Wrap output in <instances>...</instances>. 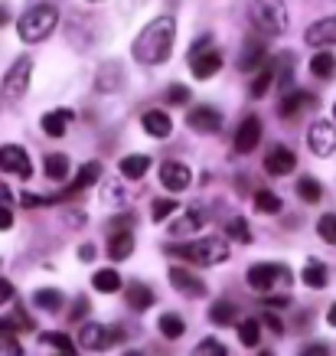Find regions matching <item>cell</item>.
<instances>
[{
	"label": "cell",
	"instance_id": "cell-41",
	"mask_svg": "<svg viewBox=\"0 0 336 356\" xmlns=\"http://www.w3.org/2000/svg\"><path fill=\"white\" fill-rule=\"evenodd\" d=\"M46 343L56 346L59 353H76V346H78V343H72L65 334H46Z\"/></svg>",
	"mask_w": 336,
	"mask_h": 356
},
{
	"label": "cell",
	"instance_id": "cell-55",
	"mask_svg": "<svg viewBox=\"0 0 336 356\" xmlns=\"http://www.w3.org/2000/svg\"><path fill=\"white\" fill-rule=\"evenodd\" d=\"M326 324H330V327H336V304H333V307H330V311H326Z\"/></svg>",
	"mask_w": 336,
	"mask_h": 356
},
{
	"label": "cell",
	"instance_id": "cell-42",
	"mask_svg": "<svg viewBox=\"0 0 336 356\" xmlns=\"http://www.w3.org/2000/svg\"><path fill=\"white\" fill-rule=\"evenodd\" d=\"M176 206H180V203H174V200H157V203H153L151 219H153V222H163V219L170 216V213H174Z\"/></svg>",
	"mask_w": 336,
	"mask_h": 356
},
{
	"label": "cell",
	"instance_id": "cell-2",
	"mask_svg": "<svg viewBox=\"0 0 336 356\" xmlns=\"http://www.w3.org/2000/svg\"><path fill=\"white\" fill-rule=\"evenodd\" d=\"M167 255H176V259L190 261V265H222L228 261V242L219 236H206V238H196V242H186V245H167Z\"/></svg>",
	"mask_w": 336,
	"mask_h": 356
},
{
	"label": "cell",
	"instance_id": "cell-18",
	"mask_svg": "<svg viewBox=\"0 0 336 356\" xmlns=\"http://www.w3.org/2000/svg\"><path fill=\"white\" fill-rule=\"evenodd\" d=\"M297 167V154L291 151V147H271L268 151V157H264V170L271 173V177H287V173Z\"/></svg>",
	"mask_w": 336,
	"mask_h": 356
},
{
	"label": "cell",
	"instance_id": "cell-22",
	"mask_svg": "<svg viewBox=\"0 0 336 356\" xmlns=\"http://www.w3.org/2000/svg\"><path fill=\"white\" fill-rule=\"evenodd\" d=\"M141 124H144V131H147L151 138H170V131H174V121H170V115H163L160 108L144 111Z\"/></svg>",
	"mask_w": 336,
	"mask_h": 356
},
{
	"label": "cell",
	"instance_id": "cell-12",
	"mask_svg": "<svg viewBox=\"0 0 336 356\" xmlns=\"http://www.w3.org/2000/svg\"><path fill=\"white\" fill-rule=\"evenodd\" d=\"M160 184H163V190H170V193H183V190H190V184H193V173H190L186 163L167 161V163H160Z\"/></svg>",
	"mask_w": 336,
	"mask_h": 356
},
{
	"label": "cell",
	"instance_id": "cell-4",
	"mask_svg": "<svg viewBox=\"0 0 336 356\" xmlns=\"http://www.w3.org/2000/svg\"><path fill=\"white\" fill-rule=\"evenodd\" d=\"M249 13H251V23L264 36H281L287 30V7L281 0H251Z\"/></svg>",
	"mask_w": 336,
	"mask_h": 356
},
{
	"label": "cell",
	"instance_id": "cell-31",
	"mask_svg": "<svg viewBox=\"0 0 336 356\" xmlns=\"http://www.w3.org/2000/svg\"><path fill=\"white\" fill-rule=\"evenodd\" d=\"M310 72H314L317 79H333L336 76V56L320 49V53L310 59Z\"/></svg>",
	"mask_w": 336,
	"mask_h": 356
},
{
	"label": "cell",
	"instance_id": "cell-39",
	"mask_svg": "<svg viewBox=\"0 0 336 356\" xmlns=\"http://www.w3.org/2000/svg\"><path fill=\"white\" fill-rule=\"evenodd\" d=\"M317 232H320V238H324L326 245H336V213H326V216H320V222H317Z\"/></svg>",
	"mask_w": 336,
	"mask_h": 356
},
{
	"label": "cell",
	"instance_id": "cell-56",
	"mask_svg": "<svg viewBox=\"0 0 336 356\" xmlns=\"http://www.w3.org/2000/svg\"><path fill=\"white\" fill-rule=\"evenodd\" d=\"M3 23H10V10H7V7H0V26H3Z\"/></svg>",
	"mask_w": 336,
	"mask_h": 356
},
{
	"label": "cell",
	"instance_id": "cell-3",
	"mask_svg": "<svg viewBox=\"0 0 336 356\" xmlns=\"http://www.w3.org/2000/svg\"><path fill=\"white\" fill-rule=\"evenodd\" d=\"M56 23H59V10L49 7V3H36L20 17L17 33H20L23 43H43L46 36H53Z\"/></svg>",
	"mask_w": 336,
	"mask_h": 356
},
{
	"label": "cell",
	"instance_id": "cell-30",
	"mask_svg": "<svg viewBox=\"0 0 336 356\" xmlns=\"http://www.w3.org/2000/svg\"><path fill=\"white\" fill-rule=\"evenodd\" d=\"M203 222H206V213H203V209H190L186 216H180L174 226H170V232H174V236H190V232H196Z\"/></svg>",
	"mask_w": 336,
	"mask_h": 356
},
{
	"label": "cell",
	"instance_id": "cell-46",
	"mask_svg": "<svg viewBox=\"0 0 336 356\" xmlns=\"http://www.w3.org/2000/svg\"><path fill=\"white\" fill-rule=\"evenodd\" d=\"M92 311V304H88V298H76V304H72V311H69V317L72 321H82L85 314Z\"/></svg>",
	"mask_w": 336,
	"mask_h": 356
},
{
	"label": "cell",
	"instance_id": "cell-1",
	"mask_svg": "<svg viewBox=\"0 0 336 356\" xmlns=\"http://www.w3.org/2000/svg\"><path fill=\"white\" fill-rule=\"evenodd\" d=\"M174 40H176L174 17H157V20H151L137 36H134L131 56H134L141 65H160L170 59V53H174Z\"/></svg>",
	"mask_w": 336,
	"mask_h": 356
},
{
	"label": "cell",
	"instance_id": "cell-7",
	"mask_svg": "<svg viewBox=\"0 0 336 356\" xmlns=\"http://www.w3.org/2000/svg\"><path fill=\"white\" fill-rule=\"evenodd\" d=\"M30 76H33L30 56H20V59L7 69V76H3V95L10 98V102H20V98L26 95V88H30Z\"/></svg>",
	"mask_w": 336,
	"mask_h": 356
},
{
	"label": "cell",
	"instance_id": "cell-37",
	"mask_svg": "<svg viewBox=\"0 0 336 356\" xmlns=\"http://www.w3.org/2000/svg\"><path fill=\"white\" fill-rule=\"evenodd\" d=\"M297 196H301L304 203H320V196H324V186L317 184L314 177H304V180H297Z\"/></svg>",
	"mask_w": 336,
	"mask_h": 356
},
{
	"label": "cell",
	"instance_id": "cell-5",
	"mask_svg": "<svg viewBox=\"0 0 336 356\" xmlns=\"http://www.w3.org/2000/svg\"><path fill=\"white\" fill-rule=\"evenodd\" d=\"M291 268H284V265H251L249 275H245V281H249V288L251 291H258V294H271L278 284H291Z\"/></svg>",
	"mask_w": 336,
	"mask_h": 356
},
{
	"label": "cell",
	"instance_id": "cell-52",
	"mask_svg": "<svg viewBox=\"0 0 336 356\" xmlns=\"http://www.w3.org/2000/svg\"><path fill=\"white\" fill-rule=\"evenodd\" d=\"M330 353V346L326 343H314V346H307V356H326Z\"/></svg>",
	"mask_w": 336,
	"mask_h": 356
},
{
	"label": "cell",
	"instance_id": "cell-38",
	"mask_svg": "<svg viewBox=\"0 0 336 356\" xmlns=\"http://www.w3.org/2000/svg\"><path fill=\"white\" fill-rule=\"evenodd\" d=\"M239 340L245 346H258V340H261V324L258 321H242L239 324Z\"/></svg>",
	"mask_w": 336,
	"mask_h": 356
},
{
	"label": "cell",
	"instance_id": "cell-24",
	"mask_svg": "<svg viewBox=\"0 0 336 356\" xmlns=\"http://www.w3.org/2000/svg\"><path fill=\"white\" fill-rule=\"evenodd\" d=\"M274 82H278V59H268V63L258 69L255 82H251V98H264Z\"/></svg>",
	"mask_w": 336,
	"mask_h": 356
},
{
	"label": "cell",
	"instance_id": "cell-16",
	"mask_svg": "<svg viewBox=\"0 0 336 356\" xmlns=\"http://www.w3.org/2000/svg\"><path fill=\"white\" fill-rule=\"evenodd\" d=\"M261 140V121L255 118V115H249V118L239 124V131H235V154H251L255 147H258Z\"/></svg>",
	"mask_w": 336,
	"mask_h": 356
},
{
	"label": "cell",
	"instance_id": "cell-25",
	"mask_svg": "<svg viewBox=\"0 0 336 356\" xmlns=\"http://www.w3.org/2000/svg\"><path fill=\"white\" fill-rule=\"evenodd\" d=\"M118 170L124 180H141L144 173L151 170V157H147V154H131V157H124V161L118 163Z\"/></svg>",
	"mask_w": 336,
	"mask_h": 356
},
{
	"label": "cell",
	"instance_id": "cell-10",
	"mask_svg": "<svg viewBox=\"0 0 336 356\" xmlns=\"http://www.w3.org/2000/svg\"><path fill=\"white\" fill-rule=\"evenodd\" d=\"M98 180H101V163H98V161L82 163V167H78V173H76V180L65 186V190L56 196V200H59V203H69V200H76L78 193H85L88 186L98 184Z\"/></svg>",
	"mask_w": 336,
	"mask_h": 356
},
{
	"label": "cell",
	"instance_id": "cell-6",
	"mask_svg": "<svg viewBox=\"0 0 336 356\" xmlns=\"http://www.w3.org/2000/svg\"><path fill=\"white\" fill-rule=\"evenodd\" d=\"M190 69H193V76L203 79V82L212 79L219 69H222V53H219V49H209L206 36L193 46V53H190Z\"/></svg>",
	"mask_w": 336,
	"mask_h": 356
},
{
	"label": "cell",
	"instance_id": "cell-8",
	"mask_svg": "<svg viewBox=\"0 0 336 356\" xmlns=\"http://www.w3.org/2000/svg\"><path fill=\"white\" fill-rule=\"evenodd\" d=\"M0 170L13 173V177H20V180H30L33 177L30 154L23 151L20 144H3V147H0Z\"/></svg>",
	"mask_w": 336,
	"mask_h": 356
},
{
	"label": "cell",
	"instance_id": "cell-48",
	"mask_svg": "<svg viewBox=\"0 0 336 356\" xmlns=\"http://www.w3.org/2000/svg\"><path fill=\"white\" fill-rule=\"evenodd\" d=\"M131 226H134V216H131V213H124V216H118V219H111L108 222L111 232H115V229H131Z\"/></svg>",
	"mask_w": 336,
	"mask_h": 356
},
{
	"label": "cell",
	"instance_id": "cell-40",
	"mask_svg": "<svg viewBox=\"0 0 336 356\" xmlns=\"http://www.w3.org/2000/svg\"><path fill=\"white\" fill-rule=\"evenodd\" d=\"M228 236L235 238V242H245V245H249V242H251L249 222H245V219H232V222H228Z\"/></svg>",
	"mask_w": 336,
	"mask_h": 356
},
{
	"label": "cell",
	"instance_id": "cell-34",
	"mask_svg": "<svg viewBox=\"0 0 336 356\" xmlns=\"http://www.w3.org/2000/svg\"><path fill=\"white\" fill-rule=\"evenodd\" d=\"M46 177L49 180H65L69 177V157L65 154H46Z\"/></svg>",
	"mask_w": 336,
	"mask_h": 356
},
{
	"label": "cell",
	"instance_id": "cell-50",
	"mask_svg": "<svg viewBox=\"0 0 336 356\" xmlns=\"http://www.w3.org/2000/svg\"><path fill=\"white\" fill-rule=\"evenodd\" d=\"M261 324H264V327H271L274 334H284V324L278 321V317H274V314H264V317H261Z\"/></svg>",
	"mask_w": 336,
	"mask_h": 356
},
{
	"label": "cell",
	"instance_id": "cell-57",
	"mask_svg": "<svg viewBox=\"0 0 336 356\" xmlns=\"http://www.w3.org/2000/svg\"><path fill=\"white\" fill-rule=\"evenodd\" d=\"M333 118H336V108H333Z\"/></svg>",
	"mask_w": 336,
	"mask_h": 356
},
{
	"label": "cell",
	"instance_id": "cell-29",
	"mask_svg": "<svg viewBox=\"0 0 336 356\" xmlns=\"http://www.w3.org/2000/svg\"><path fill=\"white\" fill-rule=\"evenodd\" d=\"M92 284H95L98 294H115V291H121V275L115 268H101L92 275Z\"/></svg>",
	"mask_w": 336,
	"mask_h": 356
},
{
	"label": "cell",
	"instance_id": "cell-43",
	"mask_svg": "<svg viewBox=\"0 0 336 356\" xmlns=\"http://www.w3.org/2000/svg\"><path fill=\"white\" fill-rule=\"evenodd\" d=\"M167 102H170V105H186V102H190V88L186 86H170L167 88Z\"/></svg>",
	"mask_w": 336,
	"mask_h": 356
},
{
	"label": "cell",
	"instance_id": "cell-47",
	"mask_svg": "<svg viewBox=\"0 0 336 356\" xmlns=\"http://www.w3.org/2000/svg\"><path fill=\"white\" fill-rule=\"evenodd\" d=\"M13 226V213L7 203H0V232H7V229Z\"/></svg>",
	"mask_w": 336,
	"mask_h": 356
},
{
	"label": "cell",
	"instance_id": "cell-26",
	"mask_svg": "<svg viewBox=\"0 0 336 356\" xmlns=\"http://www.w3.org/2000/svg\"><path fill=\"white\" fill-rule=\"evenodd\" d=\"M301 281H304L307 288H314V291H320V288H326V281H330V271H326L324 261H307L304 271H301Z\"/></svg>",
	"mask_w": 336,
	"mask_h": 356
},
{
	"label": "cell",
	"instance_id": "cell-35",
	"mask_svg": "<svg viewBox=\"0 0 336 356\" xmlns=\"http://www.w3.org/2000/svg\"><path fill=\"white\" fill-rule=\"evenodd\" d=\"M157 327H160V334L167 337V340H180L183 330H186V324H183V317H180V314H163Z\"/></svg>",
	"mask_w": 336,
	"mask_h": 356
},
{
	"label": "cell",
	"instance_id": "cell-11",
	"mask_svg": "<svg viewBox=\"0 0 336 356\" xmlns=\"http://www.w3.org/2000/svg\"><path fill=\"white\" fill-rule=\"evenodd\" d=\"M317 108V95L314 92H284L281 105H278V115L284 121H297L304 111Z\"/></svg>",
	"mask_w": 336,
	"mask_h": 356
},
{
	"label": "cell",
	"instance_id": "cell-33",
	"mask_svg": "<svg viewBox=\"0 0 336 356\" xmlns=\"http://www.w3.org/2000/svg\"><path fill=\"white\" fill-rule=\"evenodd\" d=\"M255 209L264 213V216H278L281 213V196L271 193V190H258L255 193Z\"/></svg>",
	"mask_w": 336,
	"mask_h": 356
},
{
	"label": "cell",
	"instance_id": "cell-23",
	"mask_svg": "<svg viewBox=\"0 0 336 356\" xmlns=\"http://www.w3.org/2000/svg\"><path fill=\"white\" fill-rule=\"evenodd\" d=\"M98 92H118L121 86H124V69H121V63H105L101 69H98V79H95Z\"/></svg>",
	"mask_w": 336,
	"mask_h": 356
},
{
	"label": "cell",
	"instance_id": "cell-28",
	"mask_svg": "<svg viewBox=\"0 0 336 356\" xmlns=\"http://www.w3.org/2000/svg\"><path fill=\"white\" fill-rule=\"evenodd\" d=\"M124 301H128L131 311H147V307L153 304V291L147 288V284H137V281H134L128 291H124Z\"/></svg>",
	"mask_w": 336,
	"mask_h": 356
},
{
	"label": "cell",
	"instance_id": "cell-32",
	"mask_svg": "<svg viewBox=\"0 0 336 356\" xmlns=\"http://www.w3.org/2000/svg\"><path fill=\"white\" fill-rule=\"evenodd\" d=\"M33 304L43 307V311H59L62 307V291L59 288H40V291H33Z\"/></svg>",
	"mask_w": 336,
	"mask_h": 356
},
{
	"label": "cell",
	"instance_id": "cell-17",
	"mask_svg": "<svg viewBox=\"0 0 336 356\" xmlns=\"http://www.w3.org/2000/svg\"><path fill=\"white\" fill-rule=\"evenodd\" d=\"M264 63H268L264 40H261V36H249V40H245V53L239 56V69L242 72H258Z\"/></svg>",
	"mask_w": 336,
	"mask_h": 356
},
{
	"label": "cell",
	"instance_id": "cell-51",
	"mask_svg": "<svg viewBox=\"0 0 336 356\" xmlns=\"http://www.w3.org/2000/svg\"><path fill=\"white\" fill-rule=\"evenodd\" d=\"M78 259H82V261H92V259H95V245H92V242L78 245Z\"/></svg>",
	"mask_w": 336,
	"mask_h": 356
},
{
	"label": "cell",
	"instance_id": "cell-13",
	"mask_svg": "<svg viewBox=\"0 0 336 356\" xmlns=\"http://www.w3.org/2000/svg\"><path fill=\"white\" fill-rule=\"evenodd\" d=\"M76 343L82 346V350H95V353H101V350H108V346L115 343V330H111V327H101V324H85L82 330H78Z\"/></svg>",
	"mask_w": 336,
	"mask_h": 356
},
{
	"label": "cell",
	"instance_id": "cell-49",
	"mask_svg": "<svg viewBox=\"0 0 336 356\" xmlns=\"http://www.w3.org/2000/svg\"><path fill=\"white\" fill-rule=\"evenodd\" d=\"M13 294H17V291H13V284H10V281H7V278H0V304L13 301Z\"/></svg>",
	"mask_w": 336,
	"mask_h": 356
},
{
	"label": "cell",
	"instance_id": "cell-14",
	"mask_svg": "<svg viewBox=\"0 0 336 356\" xmlns=\"http://www.w3.org/2000/svg\"><path fill=\"white\" fill-rule=\"evenodd\" d=\"M186 124L193 131H199V134H219L222 131V115L216 108H209V105H196L186 115Z\"/></svg>",
	"mask_w": 336,
	"mask_h": 356
},
{
	"label": "cell",
	"instance_id": "cell-54",
	"mask_svg": "<svg viewBox=\"0 0 336 356\" xmlns=\"http://www.w3.org/2000/svg\"><path fill=\"white\" fill-rule=\"evenodd\" d=\"M268 304L271 307H287V298H268Z\"/></svg>",
	"mask_w": 336,
	"mask_h": 356
},
{
	"label": "cell",
	"instance_id": "cell-44",
	"mask_svg": "<svg viewBox=\"0 0 336 356\" xmlns=\"http://www.w3.org/2000/svg\"><path fill=\"white\" fill-rule=\"evenodd\" d=\"M196 353H199V356H206V353L226 356V353H228V350H226V346H222V343H219V340H203V343L196 346Z\"/></svg>",
	"mask_w": 336,
	"mask_h": 356
},
{
	"label": "cell",
	"instance_id": "cell-53",
	"mask_svg": "<svg viewBox=\"0 0 336 356\" xmlns=\"http://www.w3.org/2000/svg\"><path fill=\"white\" fill-rule=\"evenodd\" d=\"M10 200H13L10 186H7V184H0V203H7V206H10Z\"/></svg>",
	"mask_w": 336,
	"mask_h": 356
},
{
	"label": "cell",
	"instance_id": "cell-19",
	"mask_svg": "<svg viewBox=\"0 0 336 356\" xmlns=\"http://www.w3.org/2000/svg\"><path fill=\"white\" fill-rule=\"evenodd\" d=\"M304 40H307L310 46H333V43H336V17L317 20L314 26L304 33Z\"/></svg>",
	"mask_w": 336,
	"mask_h": 356
},
{
	"label": "cell",
	"instance_id": "cell-58",
	"mask_svg": "<svg viewBox=\"0 0 336 356\" xmlns=\"http://www.w3.org/2000/svg\"><path fill=\"white\" fill-rule=\"evenodd\" d=\"M92 3H98V0H92Z\"/></svg>",
	"mask_w": 336,
	"mask_h": 356
},
{
	"label": "cell",
	"instance_id": "cell-15",
	"mask_svg": "<svg viewBox=\"0 0 336 356\" xmlns=\"http://www.w3.org/2000/svg\"><path fill=\"white\" fill-rule=\"evenodd\" d=\"M170 284H174L180 294H190V298H206V281L196 278L190 268H170Z\"/></svg>",
	"mask_w": 336,
	"mask_h": 356
},
{
	"label": "cell",
	"instance_id": "cell-27",
	"mask_svg": "<svg viewBox=\"0 0 336 356\" xmlns=\"http://www.w3.org/2000/svg\"><path fill=\"white\" fill-rule=\"evenodd\" d=\"M209 321L216 327H232L239 324V307L232 301H216L212 307H209Z\"/></svg>",
	"mask_w": 336,
	"mask_h": 356
},
{
	"label": "cell",
	"instance_id": "cell-45",
	"mask_svg": "<svg viewBox=\"0 0 336 356\" xmlns=\"http://www.w3.org/2000/svg\"><path fill=\"white\" fill-rule=\"evenodd\" d=\"M0 353H13V356H20L23 353V346L13 340V334H0Z\"/></svg>",
	"mask_w": 336,
	"mask_h": 356
},
{
	"label": "cell",
	"instance_id": "cell-36",
	"mask_svg": "<svg viewBox=\"0 0 336 356\" xmlns=\"http://www.w3.org/2000/svg\"><path fill=\"white\" fill-rule=\"evenodd\" d=\"M20 330H33V321L23 311L10 314V317H0V334H20Z\"/></svg>",
	"mask_w": 336,
	"mask_h": 356
},
{
	"label": "cell",
	"instance_id": "cell-21",
	"mask_svg": "<svg viewBox=\"0 0 336 356\" xmlns=\"http://www.w3.org/2000/svg\"><path fill=\"white\" fill-rule=\"evenodd\" d=\"M131 252H134V232L131 229H115L108 238V259L124 261L131 259Z\"/></svg>",
	"mask_w": 336,
	"mask_h": 356
},
{
	"label": "cell",
	"instance_id": "cell-20",
	"mask_svg": "<svg viewBox=\"0 0 336 356\" xmlns=\"http://www.w3.org/2000/svg\"><path fill=\"white\" fill-rule=\"evenodd\" d=\"M72 124V111L69 108H56V111H46L43 118H40V128L49 134V138H62L65 131Z\"/></svg>",
	"mask_w": 336,
	"mask_h": 356
},
{
	"label": "cell",
	"instance_id": "cell-9",
	"mask_svg": "<svg viewBox=\"0 0 336 356\" xmlns=\"http://www.w3.org/2000/svg\"><path fill=\"white\" fill-rule=\"evenodd\" d=\"M307 144H310V151L317 157H330L336 151V124L333 121H314L310 131H307Z\"/></svg>",
	"mask_w": 336,
	"mask_h": 356
}]
</instances>
